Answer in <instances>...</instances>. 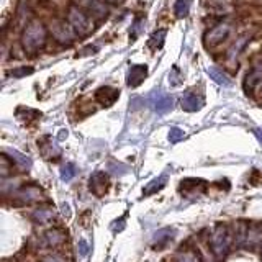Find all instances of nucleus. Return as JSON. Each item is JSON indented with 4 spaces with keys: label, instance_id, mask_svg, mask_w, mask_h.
I'll list each match as a JSON object with an SVG mask.
<instances>
[{
    "label": "nucleus",
    "instance_id": "nucleus-1",
    "mask_svg": "<svg viewBox=\"0 0 262 262\" xmlns=\"http://www.w3.org/2000/svg\"><path fill=\"white\" fill-rule=\"evenodd\" d=\"M46 43V28L39 21H31L21 35V46L26 53L35 54Z\"/></svg>",
    "mask_w": 262,
    "mask_h": 262
},
{
    "label": "nucleus",
    "instance_id": "nucleus-2",
    "mask_svg": "<svg viewBox=\"0 0 262 262\" xmlns=\"http://www.w3.org/2000/svg\"><path fill=\"white\" fill-rule=\"evenodd\" d=\"M211 251H213L215 257L218 261L223 259L225 256L228 254L229 247L233 244V233L226 225H220V226L215 228L213 234H211Z\"/></svg>",
    "mask_w": 262,
    "mask_h": 262
},
{
    "label": "nucleus",
    "instance_id": "nucleus-3",
    "mask_svg": "<svg viewBox=\"0 0 262 262\" xmlns=\"http://www.w3.org/2000/svg\"><path fill=\"white\" fill-rule=\"evenodd\" d=\"M67 20H69L71 28L74 30L75 35L85 36L92 31V21H90L89 15L84 10H80L77 5H71L69 13H67Z\"/></svg>",
    "mask_w": 262,
    "mask_h": 262
},
{
    "label": "nucleus",
    "instance_id": "nucleus-4",
    "mask_svg": "<svg viewBox=\"0 0 262 262\" xmlns=\"http://www.w3.org/2000/svg\"><path fill=\"white\" fill-rule=\"evenodd\" d=\"M51 35L54 36L57 43L61 44H71L74 41V30L71 28L69 23L62 20H54L51 23Z\"/></svg>",
    "mask_w": 262,
    "mask_h": 262
},
{
    "label": "nucleus",
    "instance_id": "nucleus-5",
    "mask_svg": "<svg viewBox=\"0 0 262 262\" xmlns=\"http://www.w3.org/2000/svg\"><path fill=\"white\" fill-rule=\"evenodd\" d=\"M172 97L164 92H152L151 97H149V105L159 115H164L172 110Z\"/></svg>",
    "mask_w": 262,
    "mask_h": 262
},
{
    "label": "nucleus",
    "instance_id": "nucleus-6",
    "mask_svg": "<svg viewBox=\"0 0 262 262\" xmlns=\"http://www.w3.org/2000/svg\"><path fill=\"white\" fill-rule=\"evenodd\" d=\"M229 31H231V26L226 23L216 25L215 28H211L208 33L205 35V43L210 44V46H216V44H220L221 41H225V39L228 38Z\"/></svg>",
    "mask_w": 262,
    "mask_h": 262
},
{
    "label": "nucleus",
    "instance_id": "nucleus-7",
    "mask_svg": "<svg viewBox=\"0 0 262 262\" xmlns=\"http://www.w3.org/2000/svg\"><path fill=\"white\" fill-rule=\"evenodd\" d=\"M118 97H120V90L110 87V85L100 87L95 92L97 102L100 103V105H103V107H112L116 100H118Z\"/></svg>",
    "mask_w": 262,
    "mask_h": 262
},
{
    "label": "nucleus",
    "instance_id": "nucleus-8",
    "mask_svg": "<svg viewBox=\"0 0 262 262\" xmlns=\"http://www.w3.org/2000/svg\"><path fill=\"white\" fill-rule=\"evenodd\" d=\"M89 188L95 195H103L108 190V175L105 172H94L89 180Z\"/></svg>",
    "mask_w": 262,
    "mask_h": 262
},
{
    "label": "nucleus",
    "instance_id": "nucleus-9",
    "mask_svg": "<svg viewBox=\"0 0 262 262\" xmlns=\"http://www.w3.org/2000/svg\"><path fill=\"white\" fill-rule=\"evenodd\" d=\"M180 103H182V108L185 112H198L205 105V100H203V97L198 95L197 92H185Z\"/></svg>",
    "mask_w": 262,
    "mask_h": 262
},
{
    "label": "nucleus",
    "instance_id": "nucleus-10",
    "mask_svg": "<svg viewBox=\"0 0 262 262\" xmlns=\"http://www.w3.org/2000/svg\"><path fill=\"white\" fill-rule=\"evenodd\" d=\"M148 75V66L144 64H134L130 67V72H128V85L130 87H138L141 85V82L146 79Z\"/></svg>",
    "mask_w": 262,
    "mask_h": 262
},
{
    "label": "nucleus",
    "instance_id": "nucleus-11",
    "mask_svg": "<svg viewBox=\"0 0 262 262\" xmlns=\"http://www.w3.org/2000/svg\"><path fill=\"white\" fill-rule=\"evenodd\" d=\"M261 82H262V62H259V64L254 66L249 72H247V75L244 79V90L247 94H251Z\"/></svg>",
    "mask_w": 262,
    "mask_h": 262
},
{
    "label": "nucleus",
    "instance_id": "nucleus-12",
    "mask_svg": "<svg viewBox=\"0 0 262 262\" xmlns=\"http://www.w3.org/2000/svg\"><path fill=\"white\" fill-rule=\"evenodd\" d=\"M174 236H175V229H172V228L159 229V231L152 236V247H156V249H162V247L167 246L170 241H172Z\"/></svg>",
    "mask_w": 262,
    "mask_h": 262
},
{
    "label": "nucleus",
    "instance_id": "nucleus-13",
    "mask_svg": "<svg viewBox=\"0 0 262 262\" xmlns=\"http://www.w3.org/2000/svg\"><path fill=\"white\" fill-rule=\"evenodd\" d=\"M84 7L87 8V12L90 13V15L97 17V18H103L107 17V7L105 3H103V0H82Z\"/></svg>",
    "mask_w": 262,
    "mask_h": 262
},
{
    "label": "nucleus",
    "instance_id": "nucleus-14",
    "mask_svg": "<svg viewBox=\"0 0 262 262\" xmlns=\"http://www.w3.org/2000/svg\"><path fill=\"white\" fill-rule=\"evenodd\" d=\"M3 154L8 156L12 159V162H15L20 167H23V169H30L31 167V159L28 156L21 154V152L15 151V149H10V148H5L3 149Z\"/></svg>",
    "mask_w": 262,
    "mask_h": 262
},
{
    "label": "nucleus",
    "instance_id": "nucleus-15",
    "mask_svg": "<svg viewBox=\"0 0 262 262\" xmlns=\"http://www.w3.org/2000/svg\"><path fill=\"white\" fill-rule=\"evenodd\" d=\"M43 239H44V244L46 246L56 247L64 241L66 236H64V231H61V229H57V228H53V229H49V231L44 233Z\"/></svg>",
    "mask_w": 262,
    "mask_h": 262
},
{
    "label": "nucleus",
    "instance_id": "nucleus-16",
    "mask_svg": "<svg viewBox=\"0 0 262 262\" xmlns=\"http://www.w3.org/2000/svg\"><path fill=\"white\" fill-rule=\"evenodd\" d=\"M41 197H43L41 190H39V188H36V187H23L20 192L17 193L18 200H23L26 203L36 202V200H39Z\"/></svg>",
    "mask_w": 262,
    "mask_h": 262
},
{
    "label": "nucleus",
    "instance_id": "nucleus-17",
    "mask_svg": "<svg viewBox=\"0 0 262 262\" xmlns=\"http://www.w3.org/2000/svg\"><path fill=\"white\" fill-rule=\"evenodd\" d=\"M166 184H167V175L162 174L159 177H156L154 180H151V182L143 188V195L148 197V195H152V193L162 190V188L166 187Z\"/></svg>",
    "mask_w": 262,
    "mask_h": 262
},
{
    "label": "nucleus",
    "instance_id": "nucleus-18",
    "mask_svg": "<svg viewBox=\"0 0 262 262\" xmlns=\"http://www.w3.org/2000/svg\"><path fill=\"white\" fill-rule=\"evenodd\" d=\"M31 218L38 225H48L54 220V211L51 208H39L31 215Z\"/></svg>",
    "mask_w": 262,
    "mask_h": 262
},
{
    "label": "nucleus",
    "instance_id": "nucleus-19",
    "mask_svg": "<svg viewBox=\"0 0 262 262\" xmlns=\"http://www.w3.org/2000/svg\"><path fill=\"white\" fill-rule=\"evenodd\" d=\"M206 72H208V75L215 80L216 84L225 85V87H229V85H231V79H229L221 69H218V67H208Z\"/></svg>",
    "mask_w": 262,
    "mask_h": 262
},
{
    "label": "nucleus",
    "instance_id": "nucleus-20",
    "mask_svg": "<svg viewBox=\"0 0 262 262\" xmlns=\"http://www.w3.org/2000/svg\"><path fill=\"white\" fill-rule=\"evenodd\" d=\"M164 38H166V30H157L151 35V38H149L148 41V46L156 51V49H159L162 44H164Z\"/></svg>",
    "mask_w": 262,
    "mask_h": 262
},
{
    "label": "nucleus",
    "instance_id": "nucleus-21",
    "mask_svg": "<svg viewBox=\"0 0 262 262\" xmlns=\"http://www.w3.org/2000/svg\"><path fill=\"white\" fill-rule=\"evenodd\" d=\"M190 5H192L190 0H177V2H175V5H174L175 17H179V18L187 17L188 12H190Z\"/></svg>",
    "mask_w": 262,
    "mask_h": 262
},
{
    "label": "nucleus",
    "instance_id": "nucleus-22",
    "mask_svg": "<svg viewBox=\"0 0 262 262\" xmlns=\"http://www.w3.org/2000/svg\"><path fill=\"white\" fill-rule=\"evenodd\" d=\"M75 174H77V167L72 164V162H66V164L61 167V180L62 182H71Z\"/></svg>",
    "mask_w": 262,
    "mask_h": 262
},
{
    "label": "nucleus",
    "instance_id": "nucleus-23",
    "mask_svg": "<svg viewBox=\"0 0 262 262\" xmlns=\"http://www.w3.org/2000/svg\"><path fill=\"white\" fill-rule=\"evenodd\" d=\"M108 170H110L112 174H118V175H123L128 172V167L125 164H121V162H116V161H110V164H108Z\"/></svg>",
    "mask_w": 262,
    "mask_h": 262
},
{
    "label": "nucleus",
    "instance_id": "nucleus-24",
    "mask_svg": "<svg viewBox=\"0 0 262 262\" xmlns=\"http://www.w3.org/2000/svg\"><path fill=\"white\" fill-rule=\"evenodd\" d=\"M185 138V131L180 128H170L169 130V141L170 143H180Z\"/></svg>",
    "mask_w": 262,
    "mask_h": 262
},
{
    "label": "nucleus",
    "instance_id": "nucleus-25",
    "mask_svg": "<svg viewBox=\"0 0 262 262\" xmlns=\"http://www.w3.org/2000/svg\"><path fill=\"white\" fill-rule=\"evenodd\" d=\"M246 41H247V38H239V39H238V43L234 44V46H233L231 49H229V59H233V57H236V56H238L239 51H241V49L244 48Z\"/></svg>",
    "mask_w": 262,
    "mask_h": 262
},
{
    "label": "nucleus",
    "instance_id": "nucleus-26",
    "mask_svg": "<svg viewBox=\"0 0 262 262\" xmlns=\"http://www.w3.org/2000/svg\"><path fill=\"white\" fill-rule=\"evenodd\" d=\"M177 262H202L193 252H180L177 257Z\"/></svg>",
    "mask_w": 262,
    "mask_h": 262
},
{
    "label": "nucleus",
    "instance_id": "nucleus-27",
    "mask_svg": "<svg viewBox=\"0 0 262 262\" xmlns=\"http://www.w3.org/2000/svg\"><path fill=\"white\" fill-rule=\"evenodd\" d=\"M10 74L13 77H25V75L33 74V67H18V69H13Z\"/></svg>",
    "mask_w": 262,
    "mask_h": 262
},
{
    "label": "nucleus",
    "instance_id": "nucleus-28",
    "mask_svg": "<svg viewBox=\"0 0 262 262\" xmlns=\"http://www.w3.org/2000/svg\"><path fill=\"white\" fill-rule=\"evenodd\" d=\"M41 262H66L64 257L57 256V254H48L41 257Z\"/></svg>",
    "mask_w": 262,
    "mask_h": 262
},
{
    "label": "nucleus",
    "instance_id": "nucleus-29",
    "mask_svg": "<svg viewBox=\"0 0 262 262\" xmlns=\"http://www.w3.org/2000/svg\"><path fill=\"white\" fill-rule=\"evenodd\" d=\"M77 249H79V254L85 257L87 256V252H89V246H87V241L85 239H80L79 241V246H77Z\"/></svg>",
    "mask_w": 262,
    "mask_h": 262
},
{
    "label": "nucleus",
    "instance_id": "nucleus-30",
    "mask_svg": "<svg viewBox=\"0 0 262 262\" xmlns=\"http://www.w3.org/2000/svg\"><path fill=\"white\" fill-rule=\"evenodd\" d=\"M254 134H256V138L259 139V141H261V144H262V130H261V128L254 130Z\"/></svg>",
    "mask_w": 262,
    "mask_h": 262
},
{
    "label": "nucleus",
    "instance_id": "nucleus-31",
    "mask_svg": "<svg viewBox=\"0 0 262 262\" xmlns=\"http://www.w3.org/2000/svg\"><path fill=\"white\" fill-rule=\"evenodd\" d=\"M107 2H112V3H120V2H123V0H107Z\"/></svg>",
    "mask_w": 262,
    "mask_h": 262
}]
</instances>
